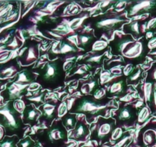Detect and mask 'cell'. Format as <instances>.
Masks as SVG:
<instances>
[{"label": "cell", "instance_id": "15", "mask_svg": "<svg viewBox=\"0 0 156 147\" xmlns=\"http://www.w3.org/2000/svg\"><path fill=\"white\" fill-rule=\"evenodd\" d=\"M22 114H23L22 117L23 122L30 125H34L37 119L41 116V111L38 110L34 104L28 105Z\"/></svg>", "mask_w": 156, "mask_h": 147}, {"label": "cell", "instance_id": "29", "mask_svg": "<svg viewBox=\"0 0 156 147\" xmlns=\"http://www.w3.org/2000/svg\"><path fill=\"white\" fill-rule=\"evenodd\" d=\"M19 138L16 136L6 137L0 144V147H18L17 141Z\"/></svg>", "mask_w": 156, "mask_h": 147}, {"label": "cell", "instance_id": "31", "mask_svg": "<svg viewBox=\"0 0 156 147\" xmlns=\"http://www.w3.org/2000/svg\"><path fill=\"white\" fill-rule=\"evenodd\" d=\"M68 106H67V103L66 101L62 102L59 104V106H58V109H57V115H58V117H64L65 115H67L68 113Z\"/></svg>", "mask_w": 156, "mask_h": 147}, {"label": "cell", "instance_id": "12", "mask_svg": "<svg viewBox=\"0 0 156 147\" xmlns=\"http://www.w3.org/2000/svg\"><path fill=\"white\" fill-rule=\"evenodd\" d=\"M78 52L76 46L70 43L68 40L66 38L65 40H61L57 42L54 43L51 48L49 51V54L53 55H69L72 54L76 53Z\"/></svg>", "mask_w": 156, "mask_h": 147}, {"label": "cell", "instance_id": "24", "mask_svg": "<svg viewBox=\"0 0 156 147\" xmlns=\"http://www.w3.org/2000/svg\"><path fill=\"white\" fill-rule=\"evenodd\" d=\"M156 141V130L147 129L142 133V142L145 145H150Z\"/></svg>", "mask_w": 156, "mask_h": 147}, {"label": "cell", "instance_id": "36", "mask_svg": "<svg viewBox=\"0 0 156 147\" xmlns=\"http://www.w3.org/2000/svg\"><path fill=\"white\" fill-rule=\"evenodd\" d=\"M106 95V91L105 90V88H98L97 89H96L94 91V92L93 93V97L97 100H103V97H105V96Z\"/></svg>", "mask_w": 156, "mask_h": 147}, {"label": "cell", "instance_id": "40", "mask_svg": "<svg viewBox=\"0 0 156 147\" xmlns=\"http://www.w3.org/2000/svg\"><path fill=\"white\" fill-rule=\"evenodd\" d=\"M136 67H135V65L133 64H127L126 65H125V67H123V70H122V73L124 74V75L130 76L133 74V72L134 71Z\"/></svg>", "mask_w": 156, "mask_h": 147}, {"label": "cell", "instance_id": "19", "mask_svg": "<svg viewBox=\"0 0 156 147\" xmlns=\"http://www.w3.org/2000/svg\"><path fill=\"white\" fill-rule=\"evenodd\" d=\"M100 85L99 80L97 79H90V80L86 81L84 83L82 84L80 87V91L82 94L84 95H89L91 93H94L96 89H97Z\"/></svg>", "mask_w": 156, "mask_h": 147}, {"label": "cell", "instance_id": "21", "mask_svg": "<svg viewBox=\"0 0 156 147\" xmlns=\"http://www.w3.org/2000/svg\"><path fill=\"white\" fill-rule=\"evenodd\" d=\"M90 17V15L88 13H85V14L82 15V16H79V17H76L70 20L67 24V26L70 28L71 31H76L78 29H80V28L83 27V23L86 19H87Z\"/></svg>", "mask_w": 156, "mask_h": 147}, {"label": "cell", "instance_id": "51", "mask_svg": "<svg viewBox=\"0 0 156 147\" xmlns=\"http://www.w3.org/2000/svg\"><path fill=\"white\" fill-rule=\"evenodd\" d=\"M36 147H41V146H36Z\"/></svg>", "mask_w": 156, "mask_h": 147}, {"label": "cell", "instance_id": "48", "mask_svg": "<svg viewBox=\"0 0 156 147\" xmlns=\"http://www.w3.org/2000/svg\"><path fill=\"white\" fill-rule=\"evenodd\" d=\"M153 37H154V33L153 31H148L145 33V39L149 40L151 38H152Z\"/></svg>", "mask_w": 156, "mask_h": 147}, {"label": "cell", "instance_id": "27", "mask_svg": "<svg viewBox=\"0 0 156 147\" xmlns=\"http://www.w3.org/2000/svg\"><path fill=\"white\" fill-rule=\"evenodd\" d=\"M118 77H119L112 75L109 70H103L100 73L99 81H100V84L103 85L107 84L108 82H110L111 81L114 80V79L118 78Z\"/></svg>", "mask_w": 156, "mask_h": 147}, {"label": "cell", "instance_id": "22", "mask_svg": "<svg viewBox=\"0 0 156 147\" xmlns=\"http://www.w3.org/2000/svg\"><path fill=\"white\" fill-rule=\"evenodd\" d=\"M154 91V83L152 81H145L142 86V93L145 103L150 106L153 97Z\"/></svg>", "mask_w": 156, "mask_h": 147}, {"label": "cell", "instance_id": "39", "mask_svg": "<svg viewBox=\"0 0 156 147\" xmlns=\"http://www.w3.org/2000/svg\"><path fill=\"white\" fill-rule=\"evenodd\" d=\"M146 22V29L147 31H151L152 30L156 29V16L151 18L148 21H147Z\"/></svg>", "mask_w": 156, "mask_h": 147}, {"label": "cell", "instance_id": "50", "mask_svg": "<svg viewBox=\"0 0 156 147\" xmlns=\"http://www.w3.org/2000/svg\"><path fill=\"white\" fill-rule=\"evenodd\" d=\"M102 147H107V146H102Z\"/></svg>", "mask_w": 156, "mask_h": 147}, {"label": "cell", "instance_id": "2", "mask_svg": "<svg viewBox=\"0 0 156 147\" xmlns=\"http://www.w3.org/2000/svg\"><path fill=\"white\" fill-rule=\"evenodd\" d=\"M109 100H97L90 95L76 99L70 109V113L74 114H83L87 121L91 120L96 117L105 116L111 105Z\"/></svg>", "mask_w": 156, "mask_h": 147}, {"label": "cell", "instance_id": "44", "mask_svg": "<svg viewBox=\"0 0 156 147\" xmlns=\"http://www.w3.org/2000/svg\"><path fill=\"white\" fill-rule=\"evenodd\" d=\"M147 47H148V51L156 50V36L148 40V42H147Z\"/></svg>", "mask_w": 156, "mask_h": 147}, {"label": "cell", "instance_id": "5", "mask_svg": "<svg viewBox=\"0 0 156 147\" xmlns=\"http://www.w3.org/2000/svg\"><path fill=\"white\" fill-rule=\"evenodd\" d=\"M2 124L10 133H20L24 128L23 120L17 111L12 107L7 106L0 110Z\"/></svg>", "mask_w": 156, "mask_h": 147}, {"label": "cell", "instance_id": "16", "mask_svg": "<svg viewBox=\"0 0 156 147\" xmlns=\"http://www.w3.org/2000/svg\"><path fill=\"white\" fill-rule=\"evenodd\" d=\"M39 109L41 111L42 117L49 124H51L55 117V113L57 112L56 105L50 103H44L40 106Z\"/></svg>", "mask_w": 156, "mask_h": 147}, {"label": "cell", "instance_id": "14", "mask_svg": "<svg viewBox=\"0 0 156 147\" xmlns=\"http://www.w3.org/2000/svg\"><path fill=\"white\" fill-rule=\"evenodd\" d=\"M127 84L126 79L122 78L116 81H114L109 87L107 92L108 97H117L122 96L125 94L127 91Z\"/></svg>", "mask_w": 156, "mask_h": 147}, {"label": "cell", "instance_id": "43", "mask_svg": "<svg viewBox=\"0 0 156 147\" xmlns=\"http://www.w3.org/2000/svg\"><path fill=\"white\" fill-rule=\"evenodd\" d=\"M45 94H46V93H42V94H40V95H38V96H37L36 97H31V98H28V100L34 102L35 103H41V105H43L44 103V97Z\"/></svg>", "mask_w": 156, "mask_h": 147}, {"label": "cell", "instance_id": "42", "mask_svg": "<svg viewBox=\"0 0 156 147\" xmlns=\"http://www.w3.org/2000/svg\"><path fill=\"white\" fill-rule=\"evenodd\" d=\"M80 10L77 5L72 4L71 5H69L68 9L67 10V13L69 16H73V15H76L78 13H80Z\"/></svg>", "mask_w": 156, "mask_h": 147}, {"label": "cell", "instance_id": "17", "mask_svg": "<svg viewBox=\"0 0 156 147\" xmlns=\"http://www.w3.org/2000/svg\"><path fill=\"white\" fill-rule=\"evenodd\" d=\"M140 25L141 24L139 23V21L133 20L132 22L124 25L122 29L125 34H129L133 38L139 39V36L142 34L140 31Z\"/></svg>", "mask_w": 156, "mask_h": 147}, {"label": "cell", "instance_id": "34", "mask_svg": "<svg viewBox=\"0 0 156 147\" xmlns=\"http://www.w3.org/2000/svg\"><path fill=\"white\" fill-rule=\"evenodd\" d=\"M104 55H90L87 58L85 59V61L87 63H90L93 64H97V65H100L102 64V58H103Z\"/></svg>", "mask_w": 156, "mask_h": 147}, {"label": "cell", "instance_id": "33", "mask_svg": "<svg viewBox=\"0 0 156 147\" xmlns=\"http://www.w3.org/2000/svg\"><path fill=\"white\" fill-rule=\"evenodd\" d=\"M12 106L15 109V110L17 111L19 114L23 113V112L25 111V108H26L25 102L22 100H21V99H17V100H15V101L13 102Z\"/></svg>", "mask_w": 156, "mask_h": 147}, {"label": "cell", "instance_id": "20", "mask_svg": "<svg viewBox=\"0 0 156 147\" xmlns=\"http://www.w3.org/2000/svg\"><path fill=\"white\" fill-rule=\"evenodd\" d=\"M28 85H22L16 84V82L10 85L8 88L9 96L10 99H17L21 96L25 89H27Z\"/></svg>", "mask_w": 156, "mask_h": 147}, {"label": "cell", "instance_id": "18", "mask_svg": "<svg viewBox=\"0 0 156 147\" xmlns=\"http://www.w3.org/2000/svg\"><path fill=\"white\" fill-rule=\"evenodd\" d=\"M36 79H37V77L35 75V73H33L28 69H25L19 73L16 83L22 85H29L30 84L34 82Z\"/></svg>", "mask_w": 156, "mask_h": 147}, {"label": "cell", "instance_id": "26", "mask_svg": "<svg viewBox=\"0 0 156 147\" xmlns=\"http://www.w3.org/2000/svg\"><path fill=\"white\" fill-rule=\"evenodd\" d=\"M142 71L141 68H136L134 71L133 72L131 75L129 76L128 79H126L127 84H136L138 82L140 81L141 77H142Z\"/></svg>", "mask_w": 156, "mask_h": 147}, {"label": "cell", "instance_id": "37", "mask_svg": "<svg viewBox=\"0 0 156 147\" xmlns=\"http://www.w3.org/2000/svg\"><path fill=\"white\" fill-rule=\"evenodd\" d=\"M35 145V142L31 139V137L28 136V137L25 138L24 139H22V141L19 142L18 144V146L19 147H34Z\"/></svg>", "mask_w": 156, "mask_h": 147}, {"label": "cell", "instance_id": "38", "mask_svg": "<svg viewBox=\"0 0 156 147\" xmlns=\"http://www.w3.org/2000/svg\"><path fill=\"white\" fill-rule=\"evenodd\" d=\"M125 67V65H122V64H117V65L112 66V67H110V68H109L108 70H109V71H110V73L112 74V75L119 77V75H121V74H122V67Z\"/></svg>", "mask_w": 156, "mask_h": 147}, {"label": "cell", "instance_id": "47", "mask_svg": "<svg viewBox=\"0 0 156 147\" xmlns=\"http://www.w3.org/2000/svg\"><path fill=\"white\" fill-rule=\"evenodd\" d=\"M151 106H153L154 109V113H156V84H154V91H153V97L152 100H151V103L150 104V106L151 107Z\"/></svg>", "mask_w": 156, "mask_h": 147}, {"label": "cell", "instance_id": "11", "mask_svg": "<svg viewBox=\"0 0 156 147\" xmlns=\"http://www.w3.org/2000/svg\"><path fill=\"white\" fill-rule=\"evenodd\" d=\"M90 133V129L85 119L77 120L74 129L70 131L69 138L74 141L83 142L87 139Z\"/></svg>", "mask_w": 156, "mask_h": 147}, {"label": "cell", "instance_id": "10", "mask_svg": "<svg viewBox=\"0 0 156 147\" xmlns=\"http://www.w3.org/2000/svg\"><path fill=\"white\" fill-rule=\"evenodd\" d=\"M39 58V45L31 43L23 48L19 55V61L24 67L31 65Z\"/></svg>", "mask_w": 156, "mask_h": 147}, {"label": "cell", "instance_id": "4", "mask_svg": "<svg viewBox=\"0 0 156 147\" xmlns=\"http://www.w3.org/2000/svg\"><path fill=\"white\" fill-rule=\"evenodd\" d=\"M129 22L126 12L122 13H106L94 16L91 20V26L96 32H113L121 28Z\"/></svg>", "mask_w": 156, "mask_h": 147}, {"label": "cell", "instance_id": "3", "mask_svg": "<svg viewBox=\"0 0 156 147\" xmlns=\"http://www.w3.org/2000/svg\"><path fill=\"white\" fill-rule=\"evenodd\" d=\"M65 72L60 59L46 63L37 71V81L40 84L48 88H55L64 81Z\"/></svg>", "mask_w": 156, "mask_h": 147}, {"label": "cell", "instance_id": "30", "mask_svg": "<svg viewBox=\"0 0 156 147\" xmlns=\"http://www.w3.org/2000/svg\"><path fill=\"white\" fill-rule=\"evenodd\" d=\"M76 61V57L73 56V57H69V58H66L64 62L63 63V69H64V72L69 71V70H71L73 68V67L74 66L75 63Z\"/></svg>", "mask_w": 156, "mask_h": 147}, {"label": "cell", "instance_id": "8", "mask_svg": "<svg viewBox=\"0 0 156 147\" xmlns=\"http://www.w3.org/2000/svg\"><path fill=\"white\" fill-rule=\"evenodd\" d=\"M138 111L133 105H126L119 107L115 113L116 123L122 126H132L137 121Z\"/></svg>", "mask_w": 156, "mask_h": 147}, {"label": "cell", "instance_id": "45", "mask_svg": "<svg viewBox=\"0 0 156 147\" xmlns=\"http://www.w3.org/2000/svg\"><path fill=\"white\" fill-rule=\"evenodd\" d=\"M41 84L39 83H37V82H33V83L30 84L28 87V91H30V92H37V91H39L40 88H41Z\"/></svg>", "mask_w": 156, "mask_h": 147}, {"label": "cell", "instance_id": "23", "mask_svg": "<svg viewBox=\"0 0 156 147\" xmlns=\"http://www.w3.org/2000/svg\"><path fill=\"white\" fill-rule=\"evenodd\" d=\"M77 117L76 114L74 113H68L67 115L61 118V122H62L63 125L67 130H72L74 129L75 126H76V123H77Z\"/></svg>", "mask_w": 156, "mask_h": 147}, {"label": "cell", "instance_id": "7", "mask_svg": "<svg viewBox=\"0 0 156 147\" xmlns=\"http://www.w3.org/2000/svg\"><path fill=\"white\" fill-rule=\"evenodd\" d=\"M115 125L116 121L114 118L100 117L92 130V137L99 140V142H105L111 136L112 131L115 128Z\"/></svg>", "mask_w": 156, "mask_h": 147}, {"label": "cell", "instance_id": "41", "mask_svg": "<svg viewBox=\"0 0 156 147\" xmlns=\"http://www.w3.org/2000/svg\"><path fill=\"white\" fill-rule=\"evenodd\" d=\"M90 70V67L87 64H82L80 67H77L76 71L74 72V74H79V75H83L87 73Z\"/></svg>", "mask_w": 156, "mask_h": 147}, {"label": "cell", "instance_id": "1", "mask_svg": "<svg viewBox=\"0 0 156 147\" xmlns=\"http://www.w3.org/2000/svg\"><path fill=\"white\" fill-rule=\"evenodd\" d=\"M109 46L112 55L120 56L123 61L134 65L144 62L148 54L147 43L144 38L136 39L129 34H117Z\"/></svg>", "mask_w": 156, "mask_h": 147}, {"label": "cell", "instance_id": "13", "mask_svg": "<svg viewBox=\"0 0 156 147\" xmlns=\"http://www.w3.org/2000/svg\"><path fill=\"white\" fill-rule=\"evenodd\" d=\"M97 41V38L91 30H83L77 34V47L83 50H87L92 48L93 44Z\"/></svg>", "mask_w": 156, "mask_h": 147}, {"label": "cell", "instance_id": "28", "mask_svg": "<svg viewBox=\"0 0 156 147\" xmlns=\"http://www.w3.org/2000/svg\"><path fill=\"white\" fill-rule=\"evenodd\" d=\"M108 46H109V42H108L107 41L100 39L97 40V41L93 44L91 49H92V51L94 52H100L104 51Z\"/></svg>", "mask_w": 156, "mask_h": 147}, {"label": "cell", "instance_id": "25", "mask_svg": "<svg viewBox=\"0 0 156 147\" xmlns=\"http://www.w3.org/2000/svg\"><path fill=\"white\" fill-rule=\"evenodd\" d=\"M151 111L150 109L146 106H144L139 109L137 113V122L139 124H143L144 123L148 120L150 117Z\"/></svg>", "mask_w": 156, "mask_h": 147}, {"label": "cell", "instance_id": "32", "mask_svg": "<svg viewBox=\"0 0 156 147\" xmlns=\"http://www.w3.org/2000/svg\"><path fill=\"white\" fill-rule=\"evenodd\" d=\"M123 130L121 127H116V128L114 129L112 134H111L110 141L115 143V142L119 141L123 136Z\"/></svg>", "mask_w": 156, "mask_h": 147}, {"label": "cell", "instance_id": "46", "mask_svg": "<svg viewBox=\"0 0 156 147\" xmlns=\"http://www.w3.org/2000/svg\"><path fill=\"white\" fill-rule=\"evenodd\" d=\"M148 81H154L156 82V65L153 67L149 71V73H148Z\"/></svg>", "mask_w": 156, "mask_h": 147}, {"label": "cell", "instance_id": "6", "mask_svg": "<svg viewBox=\"0 0 156 147\" xmlns=\"http://www.w3.org/2000/svg\"><path fill=\"white\" fill-rule=\"evenodd\" d=\"M125 12L129 19L145 14L156 15V1L146 0L128 2Z\"/></svg>", "mask_w": 156, "mask_h": 147}, {"label": "cell", "instance_id": "35", "mask_svg": "<svg viewBox=\"0 0 156 147\" xmlns=\"http://www.w3.org/2000/svg\"><path fill=\"white\" fill-rule=\"evenodd\" d=\"M132 137H133L132 135H127V136H122L119 141H117L116 143L114 144L112 147H125L126 144H128L131 141Z\"/></svg>", "mask_w": 156, "mask_h": 147}, {"label": "cell", "instance_id": "49", "mask_svg": "<svg viewBox=\"0 0 156 147\" xmlns=\"http://www.w3.org/2000/svg\"><path fill=\"white\" fill-rule=\"evenodd\" d=\"M3 136H4V129L3 127L0 126V140L2 139Z\"/></svg>", "mask_w": 156, "mask_h": 147}, {"label": "cell", "instance_id": "9", "mask_svg": "<svg viewBox=\"0 0 156 147\" xmlns=\"http://www.w3.org/2000/svg\"><path fill=\"white\" fill-rule=\"evenodd\" d=\"M46 135L48 140L52 143L65 142L68 139L67 131L61 121H56L47 130Z\"/></svg>", "mask_w": 156, "mask_h": 147}]
</instances>
